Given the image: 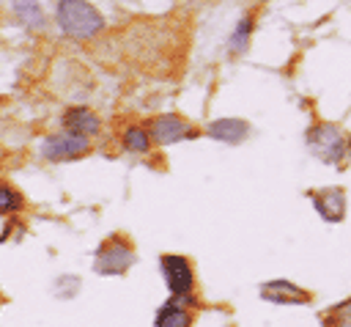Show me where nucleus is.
Returning a JSON list of instances; mask_svg holds the SVG:
<instances>
[{
    "label": "nucleus",
    "instance_id": "nucleus-1",
    "mask_svg": "<svg viewBox=\"0 0 351 327\" xmlns=\"http://www.w3.org/2000/svg\"><path fill=\"white\" fill-rule=\"evenodd\" d=\"M58 25L63 33H69L74 38H90L104 27V19L85 0H60L58 3Z\"/></svg>",
    "mask_w": 351,
    "mask_h": 327
},
{
    "label": "nucleus",
    "instance_id": "nucleus-2",
    "mask_svg": "<svg viewBox=\"0 0 351 327\" xmlns=\"http://www.w3.org/2000/svg\"><path fill=\"white\" fill-rule=\"evenodd\" d=\"M307 143H310V151H313L315 157H321L324 162H340L343 154H346V137H343L340 129L332 126V124L315 126V129L307 135Z\"/></svg>",
    "mask_w": 351,
    "mask_h": 327
},
{
    "label": "nucleus",
    "instance_id": "nucleus-3",
    "mask_svg": "<svg viewBox=\"0 0 351 327\" xmlns=\"http://www.w3.org/2000/svg\"><path fill=\"white\" fill-rule=\"evenodd\" d=\"M132 261H134V250L123 239H110L96 256V269L101 275H121L132 267Z\"/></svg>",
    "mask_w": 351,
    "mask_h": 327
},
{
    "label": "nucleus",
    "instance_id": "nucleus-4",
    "mask_svg": "<svg viewBox=\"0 0 351 327\" xmlns=\"http://www.w3.org/2000/svg\"><path fill=\"white\" fill-rule=\"evenodd\" d=\"M85 148H88V137L85 135H77L71 129H66V132L52 135V137L44 140V157H49V159H74Z\"/></svg>",
    "mask_w": 351,
    "mask_h": 327
},
{
    "label": "nucleus",
    "instance_id": "nucleus-5",
    "mask_svg": "<svg viewBox=\"0 0 351 327\" xmlns=\"http://www.w3.org/2000/svg\"><path fill=\"white\" fill-rule=\"evenodd\" d=\"M162 272L167 278V286L176 297H184L192 291V269L186 264V258L181 256H165L162 258Z\"/></svg>",
    "mask_w": 351,
    "mask_h": 327
},
{
    "label": "nucleus",
    "instance_id": "nucleus-6",
    "mask_svg": "<svg viewBox=\"0 0 351 327\" xmlns=\"http://www.w3.org/2000/svg\"><path fill=\"white\" fill-rule=\"evenodd\" d=\"M154 137L156 143H176L181 137H192V129L178 115H159L154 121Z\"/></svg>",
    "mask_w": 351,
    "mask_h": 327
},
{
    "label": "nucleus",
    "instance_id": "nucleus-7",
    "mask_svg": "<svg viewBox=\"0 0 351 327\" xmlns=\"http://www.w3.org/2000/svg\"><path fill=\"white\" fill-rule=\"evenodd\" d=\"M208 135L222 143H239L247 137V124L239 118H217L208 124Z\"/></svg>",
    "mask_w": 351,
    "mask_h": 327
},
{
    "label": "nucleus",
    "instance_id": "nucleus-8",
    "mask_svg": "<svg viewBox=\"0 0 351 327\" xmlns=\"http://www.w3.org/2000/svg\"><path fill=\"white\" fill-rule=\"evenodd\" d=\"M261 294L271 302H307V294L288 280H271L261 289Z\"/></svg>",
    "mask_w": 351,
    "mask_h": 327
},
{
    "label": "nucleus",
    "instance_id": "nucleus-9",
    "mask_svg": "<svg viewBox=\"0 0 351 327\" xmlns=\"http://www.w3.org/2000/svg\"><path fill=\"white\" fill-rule=\"evenodd\" d=\"M63 121H66V129H71V132H77V135H85V137L99 132V118H96L90 110H85V107L69 110Z\"/></svg>",
    "mask_w": 351,
    "mask_h": 327
},
{
    "label": "nucleus",
    "instance_id": "nucleus-10",
    "mask_svg": "<svg viewBox=\"0 0 351 327\" xmlns=\"http://www.w3.org/2000/svg\"><path fill=\"white\" fill-rule=\"evenodd\" d=\"M315 209L326 217V220H340L343 217V209H346V201H343V192L340 190H326L321 195H315Z\"/></svg>",
    "mask_w": 351,
    "mask_h": 327
},
{
    "label": "nucleus",
    "instance_id": "nucleus-11",
    "mask_svg": "<svg viewBox=\"0 0 351 327\" xmlns=\"http://www.w3.org/2000/svg\"><path fill=\"white\" fill-rule=\"evenodd\" d=\"M14 14L19 16V22L25 27H41L44 25V11L38 5V0H11Z\"/></svg>",
    "mask_w": 351,
    "mask_h": 327
},
{
    "label": "nucleus",
    "instance_id": "nucleus-12",
    "mask_svg": "<svg viewBox=\"0 0 351 327\" xmlns=\"http://www.w3.org/2000/svg\"><path fill=\"white\" fill-rule=\"evenodd\" d=\"M156 327H189V313L178 302H170V305H165L159 311Z\"/></svg>",
    "mask_w": 351,
    "mask_h": 327
},
{
    "label": "nucleus",
    "instance_id": "nucleus-13",
    "mask_svg": "<svg viewBox=\"0 0 351 327\" xmlns=\"http://www.w3.org/2000/svg\"><path fill=\"white\" fill-rule=\"evenodd\" d=\"M123 146H126L129 151H145V148L151 146V143H148V132L140 129V126H129L126 135H123Z\"/></svg>",
    "mask_w": 351,
    "mask_h": 327
},
{
    "label": "nucleus",
    "instance_id": "nucleus-14",
    "mask_svg": "<svg viewBox=\"0 0 351 327\" xmlns=\"http://www.w3.org/2000/svg\"><path fill=\"white\" fill-rule=\"evenodd\" d=\"M250 30H252V16H244L239 25H236V33L230 38V49L233 52H244L247 41H250Z\"/></svg>",
    "mask_w": 351,
    "mask_h": 327
},
{
    "label": "nucleus",
    "instance_id": "nucleus-15",
    "mask_svg": "<svg viewBox=\"0 0 351 327\" xmlns=\"http://www.w3.org/2000/svg\"><path fill=\"white\" fill-rule=\"evenodd\" d=\"M19 206H22V198H19L8 184L0 181V214H8V212H14V209H19Z\"/></svg>",
    "mask_w": 351,
    "mask_h": 327
}]
</instances>
